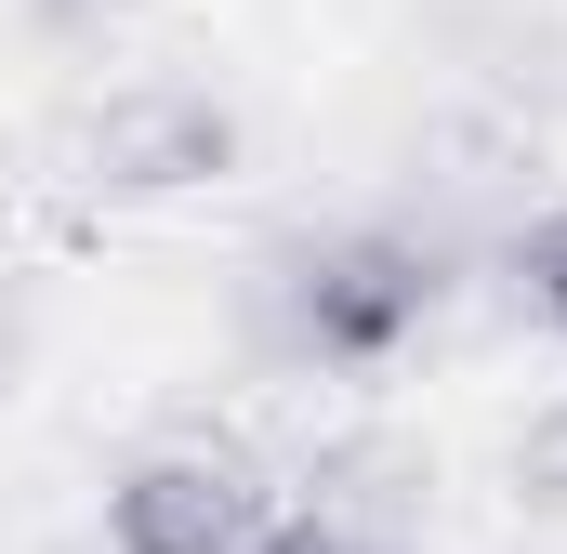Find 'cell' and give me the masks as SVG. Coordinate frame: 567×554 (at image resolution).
<instances>
[{
    "instance_id": "1",
    "label": "cell",
    "mask_w": 567,
    "mask_h": 554,
    "mask_svg": "<svg viewBox=\"0 0 567 554\" xmlns=\"http://www.w3.org/2000/svg\"><path fill=\"white\" fill-rule=\"evenodd\" d=\"M265 304H278V357H303V370H383V357H410L435 330L449 265L410 225H330V238H303L265 277Z\"/></svg>"
},
{
    "instance_id": "2",
    "label": "cell",
    "mask_w": 567,
    "mask_h": 554,
    "mask_svg": "<svg viewBox=\"0 0 567 554\" xmlns=\"http://www.w3.org/2000/svg\"><path fill=\"white\" fill-rule=\"evenodd\" d=\"M80 185L93 198H198L238 172V106L212 80H120L93 120H80Z\"/></svg>"
},
{
    "instance_id": "3",
    "label": "cell",
    "mask_w": 567,
    "mask_h": 554,
    "mask_svg": "<svg viewBox=\"0 0 567 554\" xmlns=\"http://www.w3.org/2000/svg\"><path fill=\"white\" fill-rule=\"evenodd\" d=\"M278 489L225 449H145L133 475L106 489V542L120 554H265Z\"/></svg>"
},
{
    "instance_id": "4",
    "label": "cell",
    "mask_w": 567,
    "mask_h": 554,
    "mask_svg": "<svg viewBox=\"0 0 567 554\" xmlns=\"http://www.w3.org/2000/svg\"><path fill=\"white\" fill-rule=\"evenodd\" d=\"M502 277H515V317L567 343V198L542 212V225H515V252H502Z\"/></svg>"
},
{
    "instance_id": "5",
    "label": "cell",
    "mask_w": 567,
    "mask_h": 554,
    "mask_svg": "<svg viewBox=\"0 0 567 554\" xmlns=\"http://www.w3.org/2000/svg\"><path fill=\"white\" fill-rule=\"evenodd\" d=\"M515 489H528L542 515H567V383H555L528 422H515Z\"/></svg>"
},
{
    "instance_id": "6",
    "label": "cell",
    "mask_w": 567,
    "mask_h": 554,
    "mask_svg": "<svg viewBox=\"0 0 567 554\" xmlns=\"http://www.w3.org/2000/svg\"><path fill=\"white\" fill-rule=\"evenodd\" d=\"M53 13H106V0H53Z\"/></svg>"
}]
</instances>
